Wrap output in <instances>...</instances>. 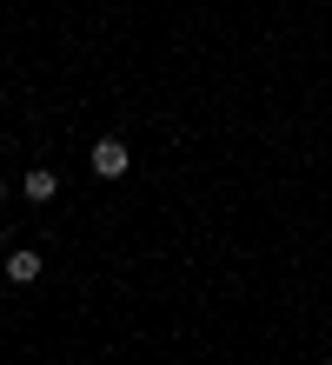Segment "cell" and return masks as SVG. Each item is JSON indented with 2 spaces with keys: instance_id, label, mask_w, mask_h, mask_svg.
Instances as JSON below:
<instances>
[{
  "instance_id": "obj_4",
  "label": "cell",
  "mask_w": 332,
  "mask_h": 365,
  "mask_svg": "<svg viewBox=\"0 0 332 365\" xmlns=\"http://www.w3.org/2000/svg\"><path fill=\"white\" fill-rule=\"evenodd\" d=\"M0 192H7V180H0Z\"/></svg>"
},
{
  "instance_id": "obj_1",
  "label": "cell",
  "mask_w": 332,
  "mask_h": 365,
  "mask_svg": "<svg viewBox=\"0 0 332 365\" xmlns=\"http://www.w3.org/2000/svg\"><path fill=\"white\" fill-rule=\"evenodd\" d=\"M86 166H94L100 180H120L126 166H133V153H126V140H114V133H106V140H94V153H86Z\"/></svg>"
},
{
  "instance_id": "obj_3",
  "label": "cell",
  "mask_w": 332,
  "mask_h": 365,
  "mask_svg": "<svg viewBox=\"0 0 332 365\" xmlns=\"http://www.w3.org/2000/svg\"><path fill=\"white\" fill-rule=\"evenodd\" d=\"M54 192H60V180L47 166H27V200H54Z\"/></svg>"
},
{
  "instance_id": "obj_2",
  "label": "cell",
  "mask_w": 332,
  "mask_h": 365,
  "mask_svg": "<svg viewBox=\"0 0 332 365\" xmlns=\"http://www.w3.org/2000/svg\"><path fill=\"white\" fill-rule=\"evenodd\" d=\"M0 266H7V279H14V286H34V279H40V252H27V246H20V252H7Z\"/></svg>"
}]
</instances>
